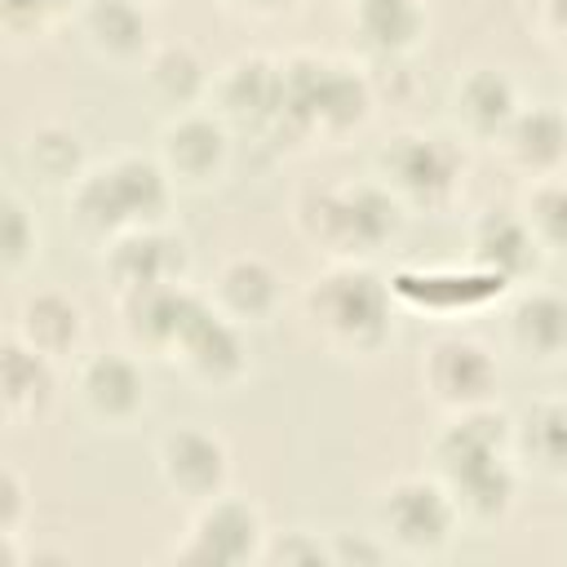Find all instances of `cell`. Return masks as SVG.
<instances>
[{
    "instance_id": "cell-1",
    "label": "cell",
    "mask_w": 567,
    "mask_h": 567,
    "mask_svg": "<svg viewBox=\"0 0 567 567\" xmlns=\"http://www.w3.org/2000/svg\"><path fill=\"white\" fill-rule=\"evenodd\" d=\"M430 474L452 492L465 527H492L509 518L523 483L514 456V416L496 403L470 412H443L425 443Z\"/></svg>"
},
{
    "instance_id": "cell-2",
    "label": "cell",
    "mask_w": 567,
    "mask_h": 567,
    "mask_svg": "<svg viewBox=\"0 0 567 567\" xmlns=\"http://www.w3.org/2000/svg\"><path fill=\"white\" fill-rule=\"evenodd\" d=\"M279 66H284V115L275 137H284L288 146H341L372 120L377 89L368 62L297 49L284 53Z\"/></svg>"
},
{
    "instance_id": "cell-3",
    "label": "cell",
    "mask_w": 567,
    "mask_h": 567,
    "mask_svg": "<svg viewBox=\"0 0 567 567\" xmlns=\"http://www.w3.org/2000/svg\"><path fill=\"white\" fill-rule=\"evenodd\" d=\"M310 337L337 359H377L394 341L399 301L372 261H323L301 288Z\"/></svg>"
},
{
    "instance_id": "cell-4",
    "label": "cell",
    "mask_w": 567,
    "mask_h": 567,
    "mask_svg": "<svg viewBox=\"0 0 567 567\" xmlns=\"http://www.w3.org/2000/svg\"><path fill=\"white\" fill-rule=\"evenodd\" d=\"M408 221V208L377 182H306L292 195L297 235L323 252V261H372Z\"/></svg>"
},
{
    "instance_id": "cell-5",
    "label": "cell",
    "mask_w": 567,
    "mask_h": 567,
    "mask_svg": "<svg viewBox=\"0 0 567 567\" xmlns=\"http://www.w3.org/2000/svg\"><path fill=\"white\" fill-rule=\"evenodd\" d=\"M173 199H177V186L155 155L115 151L106 159H93L80 173V182L66 190V213H71V226L102 248L115 235L168 221Z\"/></svg>"
},
{
    "instance_id": "cell-6",
    "label": "cell",
    "mask_w": 567,
    "mask_h": 567,
    "mask_svg": "<svg viewBox=\"0 0 567 567\" xmlns=\"http://www.w3.org/2000/svg\"><path fill=\"white\" fill-rule=\"evenodd\" d=\"M465 146L443 128H399L372 155V177L408 208V213H452L465 195Z\"/></svg>"
},
{
    "instance_id": "cell-7",
    "label": "cell",
    "mask_w": 567,
    "mask_h": 567,
    "mask_svg": "<svg viewBox=\"0 0 567 567\" xmlns=\"http://www.w3.org/2000/svg\"><path fill=\"white\" fill-rule=\"evenodd\" d=\"M465 518L452 492L425 474H399L372 496V532L403 563H434L452 549Z\"/></svg>"
},
{
    "instance_id": "cell-8",
    "label": "cell",
    "mask_w": 567,
    "mask_h": 567,
    "mask_svg": "<svg viewBox=\"0 0 567 567\" xmlns=\"http://www.w3.org/2000/svg\"><path fill=\"white\" fill-rule=\"evenodd\" d=\"M266 540H270V527L261 505L230 487L204 505H190V518L173 540L168 558L190 567H252L261 563Z\"/></svg>"
},
{
    "instance_id": "cell-9",
    "label": "cell",
    "mask_w": 567,
    "mask_h": 567,
    "mask_svg": "<svg viewBox=\"0 0 567 567\" xmlns=\"http://www.w3.org/2000/svg\"><path fill=\"white\" fill-rule=\"evenodd\" d=\"M416 385L439 412H470L496 403L501 359L496 350L461 328L434 332L416 354Z\"/></svg>"
},
{
    "instance_id": "cell-10",
    "label": "cell",
    "mask_w": 567,
    "mask_h": 567,
    "mask_svg": "<svg viewBox=\"0 0 567 567\" xmlns=\"http://www.w3.org/2000/svg\"><path fill=\"white\" fill-rule=\"evenodd\" d=\"M71 399L97 430L124 434L151 408V385L137 350H84L71 363Z\"/></svg>"
},
{
    "instance_id": "cell-11",
    "label": "cell",
    "mask_w": 567,
    "mask_h": 567,
    "mask_svg": "<svg viewBox=\"0 0 567 567\" xmlns=\"http://www.w3.org/2000/svg\"><path fill=\"white\" fill-rule=\"evenodd\" d=\"M173 372L195 385L199 394H230L248 381L252 359H248V328L230 323L226 315H217L208 306V297L195 306V315L186 319V328L177 332L173 350H168Z\"/></svg>"
},
{
    "instance_id": "cell-12",
    "label": "cell",
    "mask_w": 567,
    "mask_h": 567,
    "mask_svg": "<svg viewBox=\"0 0 567 567\" xmlns=\"http://www.w3.org/2000/svg\"><path fill=\"white\" fill-rule=\"evenodd\" d=\"M208 111H217L235 137L270 142L279 133V115H284V66H279V58L257 53V49L235 53L213 75Z\"/></svg>"
},
{
    "instance_id": "cell-13",
    "label": "cell",
    "mask_w": 567,
    "mask_h": 567,
    "mask_svg": "<svg viewBox=\"0 0 567 567\" xmlns=\"http://www.w3.org/2000/svg\"><path fill=\"white\" fill-rule=\"evenodd\" d=\"M235 142L239 137L226 128V120L217 111L190 106L159 124L155 159L164 164V173L173 177L177 190H213L230 177Z\"/></svg>"
},
{
    "instance_id": "cell-14",
    "label": "cell",
    "mask_w": 567,
    "mask_h": 567,
    "mask_svg": "<svg viewBox=\"0 0 567 567\" xmlns=\"http://www.w3.org/2000/svg\"><path fill=\"white\" fill-rule=\"evenodd\" d=\"M155 474L173 501L204 505V501L230 492V474H235L230 443L199 421L168 425L155 439Z\"/></svg>"
},
{
    "instance_id": "cell-15",
    "label": "cell",
    "mask_w": 567,
    "mask_h": 567,
    "mask_svg": "<svg viewBox=\"0 0 567 567\" xmlns=\"http://www.w3.org/2000/svg\"><path fill=\"white\" fill-rule=\"evenodd\" d=\"M390 288H394L399 310H416L430 319H456V315L465 319V315H478L492 301L514 292L505 279L474 266L470 257H465V266H425V270L399 266V270H390Z\"/></svg>"
},
{
    "instance_id": "cell-16",
    "label": "cell",
    "mask_w": 567,
    "mask_h": 567,
    "mask_svg": "<svg viewBox=\"0 0 567 567\" xmlns=\"http://www.w3.org/2000/svg\"><path fill=\"white\" fill-rule=\"evenodd\" d=\"M102 279L111 288V301L151 292V288H168V284H186L190 279V244L168 221L115 235L111 244H102Z\"/></svg>"
},
{
    "instance_id": "cell-17",
    "label": "cell",
    "mask_w": 567,
    "mask_h": 567,
    "mask_svg": "<svg viewBox=\"0 0 567 567\" xmlns=\"http://www.w3.org/2000/svg\"><path fill=\"white\" fill-rule=\"evenodd\" d=\"M505 350L527 368H563L567 363V292L527 284L514 288L501 310Z\"/></svg>"
},
{
    "instance_id": "cell-18",
    "label": "cell",
    "mask_w": 567,
    "mask_h": 567,
    "mask_svg": "<svg viewBox=\"0 0 567 567\" xmlns=\"http://www.w3.org/2000/svg\"><path fill=\"white\" fill-rule=\"evenodd\" d=\"M204 297L230 323L266 328L284 310V270L261 252H230V257L217 261Z\"/></svg>"
},
{
    "instance_id": "cell-19",
    "label": "cell",
    "mask_w": 567,
    "mask_h": 567,
    "mask_svg": "<svg viewBox=\"0 0 567 567\" xmlns=\"http://www.w3.org/2000/svg\"><path fill=\"white\" fill-rule=\"evenodd\" d=\"M447 106H452V124H456V137H461V142L496 146L501 133L509 128V120H514L527 102H523L518 80H514L505 66L478 62V66H465V71L452 80Z\"/></svg>"
},
{
    "instance_id": "cell-20",
    "label": "cell",
    "mask_w": 567,
    "mask_h": 567,
    "mask_svg": "<svg viewBox=\"0 0 567 567\" xmlns=\"http://www.w3.org/2000/svg\"><path fill=\"white\" fill-rule=\"evenodd\" d=\"M71 31L111 71L142 66L151 58V49L159 44L155 27H151V9L137 0H84Z\"/></svg>"
},
{
    "instance_id": "cell-21",
    "label": "cell",
    "mask_w": 567,
    "mask_h": 567,
    "mask_svg": "<svg viewBox=\"0 0 567 567\" xmlns=\"http://www.w3.org/2000/svg\"><path fill=\"white\" fill-rule=\"evenodd\" d=\"M474 266L492 270L496 279H505L509 288H527L536 284L540 266L549 261L532 235V226L523 221L518 204L509 208H483L474 221H470V252H465Z\"/></svg>"
},
{
    "instance_id": "cell-22",
    "label": "cell",
    "mask_w": 567,
    "mask_h": 567,
    "mask_svg": "<svg viewBox=\"0 0 567 567\" xmlns=\"http://www.w3.org/2000/svg\"><path fill=\"white\" fill-rule=\"evenodd\" d=\"M58 394H62V368L9 332L0 346V416H4V425L22 430V425L49 421V412L58 408Z\"/></svg>"
},
{
    "instance_id": "cell-23",
    "label": "cell",
    "mask_w": 567,
    "mask_h": 567,
    "mask_svg": "<svg viewBox=\"0 0 567 567\" xmlns=\"http://www.w3.org/2000/svg\"><path fill=\"white\" fill-rule=\"evenodd\" d=\"M496 151H501L505 168L518 173L523 182L567 173V106L527 102L501 133Z\"/></svg>"
},
{
    "instance_id": "cell-24",
    "label": "cell",
    "mask_w": 567,
    "mask_h": 567,
    "mask_svg": "<svg viewBox=\"0 0 567 567\" xmlns=\"http://www.w3.org/2000/svg\"><path fill=\"white\" fill-rule=\"evenodd\" d=\"M9 332H13L18 341H27L35 354L53 359L58 368H71V363L84 354L89 315H84V306H80L71 292L35 288V292L22 297V306H18Z\"/></svg>"
},
{
    "instance_id": "cell-25",
    "label": "cell",
    "mask_w": 567,
    "mask_h": 567,
    "mask_svg": "<svg viewBox=\"0 0 567 567\" xmlns=\"http://www.w3.org/2000/svg\"><path fill=\"white\" fill-rule=\"evenodd\" d=\"M199 301H204V292H195L190 284L115 297V315H120V332H124L128 350H137L142 359H168L177 332L186 328V319L195 315Z\"/></svg>"
},
{
    "instance_id": "cell-26",
    "label": "cell",
    "mask_w": 567,
    "mask_h": 567,
    "mask_svg": "<svg viewBox=\"0 0 567 567\" xmlns=\"http://www.w3.org/2000/svg\"><path fill=\"white\" fill-rule=\"evenodd\" d=\"M346 13H350L363 58L372 62L412 58L430 31L425 0H346Z\"/></svg>"
},
{
    "instance_id": "cell-27",
    "label": "cell",
    "mask_w": 567,
    "mask_h": 567,
    "mask_svg": "<svg viewBox=\"0 0 567 567\" xmlns=\"http://www.w3.org/2000/svg\"><path fill=\"white\" fill-rule=\"evenodd\" d=\"M514 456L523 474L567 483V394H540L514 416Z\"/></svg>"
},
{
    "instance_id": "cell-28",
    "label": "cell",
    "mask_w": 567,
    "mask_h": 567,
    "mask_svg": "<svg viewBox=\"0 0 567 567\" xmlns=\"http://www.w3.org/2000/svg\"><path fill=\"white\" fill-rule=\"evenodd\" d=\"M213 66L204 62V53L186 40H164L151 49V58L142 62V84L146 93L168 111H190V106H208V89H213Z\"/></svg>"
},
{
    "instance_id": "cell-29",
    "label": "cell",
    "mask_w": 567,
    "mask_h": 567,
    "mask_svg": "<svg viewBox=\"0 0 567 567\" xmlns=\"http://www.w3.org/2000/svg\"><path fill=\"white\" fill-rule=\"evenodd\" d=\"M22 164H27V173H31L40 186H53V190L66 195L93 159L84 155V137H80L71 124L44 120V124H35V128L27 133V142H22Z\"/></svg>"
},
{
    "instance_id": "cell-30",
    "label": "cell",
    "mask_w": 567,
    "mask_h": 567,
    "mask_svg": "<svg viewBox=\"0 0 567 567\" xmlns=\"http://www.w3.org/2000/svg\"><path fill=\"white\" fill-rule=\"evenodd\" d=\"M518 213L549 261H567V173L523 182Z\"/></svg>"
},
{
    "instance_id": "cell-31",
    "label": "cell",
    "mask_w": 567,
    "mask_h": 567,
    "mask_svg": "<svg viewBox=\"0 0 567 567\" xmlns=\"http://www.w3.org/2000/svg\"><path fill=\"white\" fill-rule=\"evenodd\" d=\"M40 244H44V235H40V221H35L27 195L4 190V199H0V266H4V275L22 279L40 261Z\"/></svg>"
},
{
    "instance_id": "cell-32",
    "label": "cell",
    "mask_w": 567,
    "mask_h": 567,
    "mask_svg": "<svg viewBox=\"0 0 567 567\" xmlns=\"http://www.w3.org/2000/svg\"><path fill=\"white\" fill-rule=\"evenodd\" d=\"M80 4L84 0H0V27L13 44H35L62 27H75Z\"/></svg>"
},
{
    "instance_id": "cell-33",
    "label": "cell",
    "mask_w": 567,
    "mask_h": 567,
    "mask_svg": "<svg viewBox=\"0 0 567 567\" xmlns=\"http://www.w3.org/2000/svg\"><path fill=\"white\" fill-rule=\"evenodd\" d=\"M261 563H284V567H332V549H328V532H310V527H288V532H270Z\"/></svg>"
},
{
    "instance_id": "cell-34",
    "label": "cell",
    "mask_w": 567,
    "mask_h": 567,
    "mask_svg": "<svg viewBox=\"0 0 567 567\" xmlns=\"http://www.w3.org/2000/svg\"><path fill=\"white\" fill-rule=\"evenodd\" d=\"M518 9H523V22L532 27V35L545 49L567 58V0H518Z\"/></svg>"
},
{
    "instance_id": "cell-35",
    "label": "cell",
    "mask_w": 567,
    "mask_h": 567,
    "mask_svg": "<svg viewBox=\"0 0 567 567\" xmlns=\"http://www.w3.org/2000/svg\"><path fill=\"white\" fill-rule=\"evenodd\" d=\"M27 514H31V483L13 461H4L0 465V532H22Z\"/></svg>"
},
{
    "instance_id": "cell-36",
    "label": "cell",
    "mask_w": 567,
    "mask_h": 567,
    "mask_svg": "<svg viewBox=\"0 0 567 567\" xmlns=\"http://www.w3.org/2000/svg\"><path fill=\"white\" fill-rule=\"evenodd\" d=\"M328 549H332V567H350V563L359 567V563H390L394 558L377 532H328Z\"/></svg>"
},
{
    "instance_id": "cell-37",
    "label": "cell",
    "mask_w": 567,
    "mask_h": 567,
    "mask_svg": "<svg viewBox=\"0 0 567 567\" xmlns=\"http://www.w3.org/2000/svg\"><path fill=\"white\" fill-rule=\"evenodd\" d=\"M213 4L239 22H279L301 9V0H213Z\"/></svg>"
},
{
    "instance_id": "cell-38",
    "label": "cell",
    "mask_w": 567,
    "mask_h": 567,
    "mask_svg": "<svg viewBox=\"0 0 567 567\" xmlns=\"http://www.w3.org/2000/svg\"><path fill=\"white\" fill-rule=\"evenodd\" d=\"M137 4H146V9H151V4H159V0H137Z\"/></svg>"
}]
</instances>
